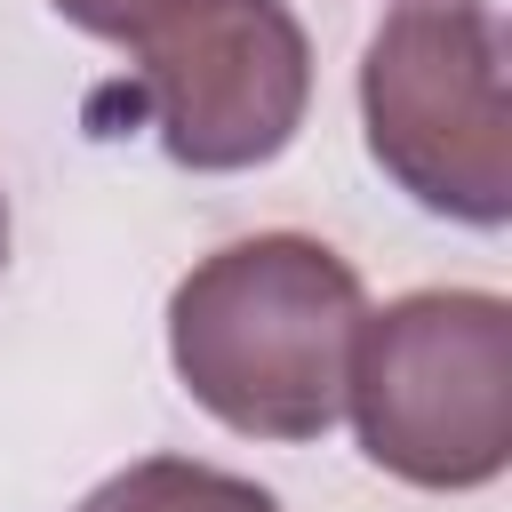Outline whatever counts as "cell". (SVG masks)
Here are the masks:
<instances>
[{"label":"cell","mask_w":512,"mask_h":512,"mask_svg":"<svg viewBox=\"0 0 512 512\" xmlns=\"http://www.w3.org/2000/svg\"><path fill=\"white\" fill-rule=\"evenodd\" d=\"M360 312V272L328 240L256 232L176 280L168 360L216 424L248 440H320L344 416Z\"/></svg>","instance_id":"obj_1"},{"label":"cell","mask_w":512,"mask_h":512,"mask_svg":"<svg viewBox=\"0 0 512 512\" xmlns=\"http://www.w3.org/2000/svg\"><path fill=\"white\" fill-rule=\"evenodd\" d=\"M344 416L376 472L432 496L488 488L512 464V304L496 288H416L360 312Z\"/></svg>","instance_id":"obj_2"},{"label":"cell","mask_w":512,"mask_h":512,"mask_svg":"<svg viewBox=\"0 0 512 512\" xmlns=\"http://www.w3.org/2000/svg\"><path fill=\"white\" fill-rule=\"evenodd\" d=\"M368 160L432 216L496 232L512 216L504 24L488 0H400L360 48Z\"/></svg>","instance_id":"obj_3"},{"label":"cell","mask_w":512,"mask_h":512,"mask_svg":"<svg viewBox=\"0 0 512 512\" xmlns=\"http://www.w3.org/2000/svg\"><path fill=\"white\" fill-rule=\"evenodd\" d=\"M136 104L176 168L240 176L296 144L312 40L288 0H168L136 40Z\"/></svg>","instance_id":"obj_4"},{"label":"cell","mask_w":512,"mask_h":512,"mask_svg":"<svg viewBox=\"0 0 512 512\" xmlns=\"http://www.w3.org/2000/svg\"><path fill=\"white\" fill-rule=\"evenodd\" d=\"M80 512H280V496L240 472L192 464V456H144L128 472H112L104 488H88Z\"/></svg>","instance_id":"obj_5"},{"label":"cell","mask_w":512,"mask_h":512,"mask_svg":"<svg viewBox=\"0 0 512 512\" xmlns=\"http://www.w3.org/2000/svg\"><path fill=\"white\" fill-rule=\"evenodd\" d=\"M48 8H56L64 24H80V32H96V40H120V48H128V40H136L168 0H48Z\"/></svg>","instance_id":"obj_6"},{"label":"cell","mask_w":512,"mask_h":512,"mask_svg":"<svg viewBox=\"0 0 512 512\" xmlns=\"http://www.w3.org/2000/svg\"><path fill=\"white\" fill-rule=\"evenodd\" d=\"M0 264H8V192H0Z\"/></svg>","instance_id":"obj_7"}]
</instances>
